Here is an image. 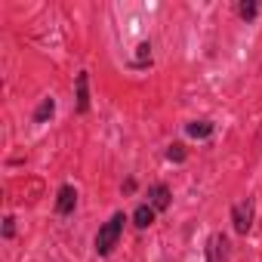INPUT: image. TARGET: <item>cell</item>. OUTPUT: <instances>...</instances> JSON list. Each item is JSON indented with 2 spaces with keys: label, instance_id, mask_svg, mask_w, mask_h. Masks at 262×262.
I'll list each match as a JSON object with an SVG mask.
<instances>
[{
  "label": "cell",
  "instance_id": "obj_9",
  "mask_svg": "<svg viewBox=\"0 0 262 262\" xmlns=\"http://www.w3.org/2000/svg\"><path fill=\"white\" fill-rule=\"evenodd\" d=\"M53 111H56V102H53V99H43V102L37 105V111H34V123L50 120V117H53Z\"/></svg>",
  "mask_w": 262,
  "mask_h": 262
},
{
  "label": "cell",
  "instance_id": "obj_1",
  "mask_svg": "<svg viewBox=\"0 0 262 262\" xmlns=\"http://www.w3.org/2000/svg\"><path fill=\"white\" fill-rule=\"evenodd\" d=\"M123 222H126V216H123V213H114V216L99 228V234H96V253H99V256H108V253L117 247V241H120V234H123Z\"/></svg>",
  "mask_w": 262,
  "mask_h": 262
},
{
  "label": "cell",
  "instance_id": "obj_6",
  "mask_svg": "<svg viewBox=\"0 0 262 262\" xmlns=\"http://www.w3.org/2000/svg\"><path fill=\"white\" fill-rule=\"evenodd\" d=\"M86 108H90V74L80 71L77 74V111L83 114Z\"/></svg>",
  "mask_w": 262,
  "mask_h": 262
},
{
  "label": "cell",
  "instance_id": "obj_5",
  "mask_svg": "<svg viewBox=\"0 0 262 262\" xmlns=\"http://www.w3.org/2000/svg\"><path fill=\"white\" fill-rule=\"evenodd\" d=\"M74 207H77V191H74V185H62V188H59V201H56V213L68 216Z\"/></svg>",
  "mask_w": 262,
  "mask_h": 262
},
{
  "label": "cell",
  "instance_id": "obj_3",
  "mask_svg": "<svg viewBox=\"0 0 262 262\" xmlns=\"http://www.w3.org/2000/svg\"><path fill=\"white\" fill-rule=\"evenodd\" d=\"M225 259H228V237L216 231L207 241V262H225Z\"/></svg>",
  "mask_w": 262,
  "mask_h": 262
},
{
  "label": "cell",
  "instance_id": "obj_7",
  "mask_svg": "<svg viewBox=\"0 0 262 262\" xmlns=\"http://www.w3.org/2000/svg\"><path fill=\"white\" fill-rule=\"evenodd\" d=\"M185 129H188V136H194V139H207L213 133V123L210 120H191Z\"/></svg>",
  "mask_w": 262,
  "mask_h": 262
},
{
  "label": "cell",
  "instance_id": "obj_11",
  "mask_svg": "<svg viewBox=\"0 0 262 262\" xmlns=\"http://www.w3.org/2000/svg\"><path fill=\"white\" fill-rule=\"evenodd\" d=\"M145 59H148V62H151V47H148V43H139V59H136V62H139V65H142V62H145Z\"/></svg>",
  "mask_w": 262,
  "mask_h": 262
},
{
  "label": "cell",
  "instance_id": "obj_13",
  "mask_svg": "<svg viewBox=\"0 0 262 262\" xmlns=\"http://www.w3.org/2000/svg\"><path fill=\"white\" fill-rule=\"evenodd\" d=\"M13 222H16L13 216H7V219H4V237H13V231H16V225H13Z\"/></svg>",
  "mask_w": 262,
  "mask_h": 262
},
{
  "label": "cell",
  "instance_id": "obj_10",
  "mask_svg": "<svg viewBox=\"0 0 262 262\" xmlns=\"http://www.w3.org/2000/svg\"><path fill=\"white\" fill-rule=\"evenodd\" d=\"M167 158L176 161V164H182V161H185V145H182V142H173V145L167 148Z\"/></svg>",
  "mask_w": 262,
  "mask_h": 262
},
{
  "label": "cell",
  "instance_id": "obj_2",
  "mask_svg": "<svg viewBox=\"0 0 262 262\" xmlns=\"http://www.w3.org/2000/svg\"><path fill=\"white\" fill-rule=\"evenodd\" d=\"M253 198H247V201H241V204H234V210H231V222H234V231L237 234H247L250 228H253Z\"/></svg>",
  "mask_w": 262,
  "mask_h": 262
},
{
  "label": "cell",
  "instance_id": "obj_8",
  "mask_svg": "<svg viewBox=\"0 0 262 262\" xmlns=\"http://www.w3.org/2000/svg\"><path fill=\"white\" fill-rule=\"evenodd\" d=\"M133 219H136V225H139V228H148V225L155 222V207H148V204H142V207H136V213H133Z\"/></svg>",
  "mask_w": 262,
  "mask_h": 262
},
{
  "label": "cell",
  "instance_id": "obj_4",
  "mask_svg": "<svg viewBox=\"0 0 262 262\" xmlns=\"http://www.w3.org/2000/svg\"><path fill=\"white\" fill-rule=\"evenodd\" d=\"M148 207H155V213L170 207V188H167L164 182H158V185L148 188Z\"/></svg>",
  "mask_w": 262,
  "mask_h": 262
},
{
  "label": "cell",
  "instance_id": "obj_12",
  "mask_svg": "<svg viewBox=\"0 0 262 262\" xmlns=\"http://www.w3.org/2000/svg\"><path fill=\"white\" fill-rule=\"evenodd\" d=\"M241 16L244 19H253L256 16V4H241Z\"/></svg>",
  "mask_w": 262,
  "mask_h": 262
}]
</instances>
